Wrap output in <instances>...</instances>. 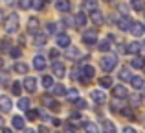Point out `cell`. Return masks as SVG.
Instances as JSON below:
<instances>
[{"mask_svg": "<svg viewBox=\"0 0 145 133\" xmlns=\"http://www.w3.org/2000/svg\"><path fill=\"white\" fill-rule=\"evenodd\" d=\"M4 30H6L7 33H15V32L18 30V15H17V13L7 15L6 22H4Z\"/></svg>", "mask_w": 145, "mask_h": 133, "instance_id": "obj_1", "label": "cell"}, {"mask_svg": "<svg viewBox=\"0 0 145 133\" xmlns=\"http://www.w3.org/2000/svg\"><path fill=\"white\" fill-rule=\"evenodd\" d=\"M116 63H118V59L114 58V56H105V58H101V68L105 72H110L116 67Z\"/></svg>", "mask_w": 145, "mask_h": 133, "instance_id": "obj_2", "label": "cell"}, {"mask_svg": "<svg viewBox=\"0 0 145 133\" xmlns=\"http://www.w3.org/2000/svg\"><path fill=\"white\" fill-rule=\"evenodd\" d=\"M83 41H85L86 44H96L97 43V32L96 30H86V32L83 33Z\"/></svg>", "mask_w": 145, "mask_h": 133, "instance_id": "obj_3", "label": "cell"}, {"mask_svg": "<svg viewBox=\"0 0 145 133\" xmlns=\"http://www.w3.org/2000/svg\"><path fill=\"white\" fill-rule=\"evenodd\" d=\"M55 41H57V46H61V48H68L72 44V39L68 33H59Z\"/></svg>", "mask_w": 145, "mask_h": 133, "instance_id": "obj_4", "label": "cell"}, {"mask_svg": "<svg viewBox=\"0 0 145 133\" xmlns=\"http://www.w3.org/2000/svg\"><path fill=\"white\" fill-rule=\"evenodd\" d=\"M97 9V0H85L83 2V13H94Z\"/></svg>", "mask_w": 145, "mask_h": 133, "instance_id": "obj_5", "label": "cell"}, {"mask_svg": "<svg viewBox=\"0 0 145 133\" xmlns=\"http://www.w3.org/2000/svg\"><path fill=\"white\" fill-rule=\"evenodd\" d=\"M112 94H114V98H127L129 96V91L125 89L123 85H116L112 89Z\"/></svg>", "mask_w": 145, "mask_h": 133, "instance_id": "obj_6", "label": "cell"}, {"mask_svg": "<svg viewBox=\"0 0 145 133\" xmlns=\"http://www.w3.org/2000/svg\"><path fill=\"white\" fill-rule=\"evenodd\" d=\"M55 6H57V11L61 13H68L70 11V0H55Z\"/></svg>", "mask_w": 145, "mask_h": 133, "instance_id": "obj_7", "label": "cell"}, {"mask_svg": "<svg viewBox=\"0 0 145 133\" xmlns=\"http://www.w3.org/2000/svg\"><path fill=\"white\" fill-rule=\"evenodd\" d=\"M94 72H96V70H94V67L85 65V67H83V78H81V81H83V83H86V81H88V79L94 76Z\"/></svg>", "mask_w": 145, "mask_h": 133, "instance_id": "obj_8", "label": "cell"}, {"mask_svg": "<svg viewBox=\"0 0 145 133\" xmlns=\"http://www.w3.org/2000/svg\"><path fill=\"white\" fill-rule=\"evenodd\" d=\"M129 32L132 33V35L140 37L143 33V24H140V22H131V28H129Z\"/></svg>", "mask_w": 145, "mask_h": 133, "instance_id": "obj_9", "label": "cell"}, {"mask_svg": "<svg viewBox=\"0 0 145 133\" xmlns=\"http://www.w3.org/2000/svg\"><path fill=\"white\" fill-rule=\"evenodd\" d=\"M118 28L123 30V32H129V28H131V19L129 17H120L118 19Z\"/></svg>", "mask_w": 145, "mask_h": 133, "instance_id": "obj_10", "label": "cell"}, {"mask_svg": "<svg viewBox=\"0 0 145 133\" xmlns=\"http://www.w3.org/2000/svg\"><path fill=\"white\" fill-rule=\"evenodd\" d=\"M33 67H35L37 70H44V68H46V59H44L42 56H35V59H33Z\"/></svg>", "mask_w": 145, "mask_h": 133, "instance_id": "obj_11", "label": "cell"}, {"mask_svg": "<svg viewBox=\"0 0 145 133\" xmlns=\"http://www.w3.org/2000/svg\"><path fill=\"white\" fill-rule=\"evenodd\" d=\"M0 109H2L4 113L11 111V100H9V96H0Z\"/></svg>", "mask_w": 145, "mask_h": 133, "instance_id": "obj_12", "label": "cell"}, {"mask_svg": "<svg viewBox=\"0 0 145 133\" xmlns=\"http://www.w3.org/2000/svg\"><path fill=\"white\" fill-rule=\"evenodd\" d=\"M64 72H66V70H64V65L61 61H55V63H53V74H55L57 78H63Z\"/></svg>", "mask_w": 145, "mask_h": 133, "instance_id": "obj_13", "label": "cell"}, {"mask_svg": "<svg viewBox=\"0 0 145 133\" xmlns=\"http://www.w3.org/2000/svg\"><path fill=\"white\" fill-rule=\"evenodd\" d=\"M74 24L77 26V28H85V26H86V15L85 13H77V15H75Z\"/></svg>", "mask_w": 145, "mask_h": 133, "instance_id": "obj_14", "label": "cell"}, {"mask_svg": "<svg viewBox=\"0 0 145 133\" xmlns=\"http://www.w3.org/2000/svg\"><path fill=\"white\" fill-rule=\"evenodd\" d=\"M37 30H39V21H37L35 17H31V19L28 21V32L35 35V33H37Z\"/></svg>", "mask_w": 145, "mask_h": 133, "instance_id": "obj_15", "label": "cell"}, {"mask_svg": "<svg viewBox=\"0 0 145 133\" xmlns=\"http://www.w3.org/2000/svg\"><path fill=\"white\" fill-rule=\"evenodd\" d=\"M24 87L29 91V93L37 91V81H35V78H31V76H29V78H26V79H24Z\"/></svg>", "mask_w": 145, "mask_h": 133, "instance_id": "obj_16", "label": "cell"}, {"mask_svg": "<svg viewBox=\"0 0 145 133\" xmlns=\"http://www.w3.org/2000/svg\"><path fill=\"white\" fill-rule=\"evenodd\" d=\"M92 98L97 102V104H105L106 102V94L103 91H92Z\"/></svg>", "mask_w": 145, "mask_h": 133, "instance_id": "obj_17", "label": "cell"}, {"mask_svg": "<svg viewBox=\"0 0 145 133\" xmlns=\"http://www.w3.org/2000/svg\"><path fill=\"white\" fill-rule=\"evenodd\" d=\"M40 102H42V105H46V107H52V109L57 107V104H55V100H53V96H48V94H44V96L40 98Z\"/></svg>", "mask_w": 145, "mask_h": 133, "instance_id": "obj_18", "label": "cell"}, {"mask_svg": "<svg viewBox=\"0 0 145 133\" xmlns=\"http://www.w3.org/2000/svg\"><path fill=\"white\" fill-rule=\"evenodd\" d=\"M131 85L134 87V89H143L145 81H143V78H140V76H132L131 78Z\"/></svg>", "mask_w": 145, "mask_h": 133, "instance_id": "obj_19", "label": "cell"}, {"mask_svg": "<svg viewBox=\"0 0 145 133\" xmlns=\"http://www.w3.org/2000/svg\"><path fill=\"white\" fill-rule=\"evenodd\" d=\"M50 89H52V93L55 94V96H64V94H66V89H64V85H52Z\"/></svg>", "mask_w": 145, "mask_h": 133, "instance_id": "obj_20", "label": "cell"}, {"mask_svg": "<svg viewBox=\"0 0 145 133\" xmlns=\"http://www.w3.org/2000/svg\"><path fill=\"white\" fill-rule=\"evenodd\" d=\"M11 122H13V128L15 130H22V128H24V118H22V116H13V118H11Z\"/></svg>", "mask_w": 145, "mask_h": 133, "instance_id": "obj_21", "label": "cell"}, {"mask_svg": "<svg viewBox=\"0 0 145 133\" xmlns=\"http://www.w3.org/2000/svg\"><path fill=\"white\" fill-rule=\"evenodd\" d=\"M103 21H105V17H103V13H99V11L96 9V11H94V13H92V22H94V24H103Z\"/></svg>", "mask_w": 145, "mask_h": 133, "instance_id": "obj_22", "label": "cell"}, {"mask_svg": "<svg viewBox=\"0 0 145 133\" xmlns=\"http://www.w3.org/2000/svg\"><path fill=\"white\" fill-rule=\"evenodd\" d=\"M131 65L134 67V68H143V67H145V59L140 58V56H136V58L131 61Z\"/></svg>", "mask_w": 145, "mask_h": 133, "instance_id": "obj_23", "label": "cell"}, {"mask_svg": "<svg viewBox=\"0 0 145 133\" xmlns=\"http://www.w3.org/2000/svg\"><path fill=\"white\" fill-rule=\"evenodd\" d=\"M13 70L17 72V74H26V72H28V65H24V63H15Z\"/></svg>", "mask_w": 145, "mask_h": 133, "instance_id": "obj_24", "label": "cell"}, {"mask_svg": "<svg viewBox=\"0 0 145 133\" xmlns=\"http://www.w3.org/2000/svg\"><path fill=\"white\" fill-rule=\"evenodd\" d=\"M33 43H35V46H42V44H46V35H42V33H35Z\"/></svg>", "mask_w": 145, "mask_h": 133, "instance_id": "obj_25", "label": "cell"}, {"mask_svg": "<svg viewBox=\"0 0 145 133\" xmlns=\"http://www.w3.org/2000/svg\"><path fill=\"white\" fill-rule=\"evenodd\" d=\"M99 85H101L103 89H108V87H112V78H110V76L101 78V79H99Z\"/></svg>", "mask_w": 145, "mask_h": 133, "instance_id": "obj_26", "label": "cell"}, {"mask_svg": "<svg viewBox=\"0 0 145 133\" xmlns=\"http://www.w3.org/2000/svg\"><path fill=\"white\" fill-rule=\"evenodd\" d=\"M85 130H86V133H101V131H99V128H97V124H94V122L85 124Z\"/></svg>", "mask_w": 145, "mask_h": 133, "instance_id": "obj_27", "label": "cell"}, {"mask_svg": "<svg viewBox=\"0 0 145 133\" xmlns=\"http://www.w3.org/2000/svg\"><path fill=\"white\" fill-rule=\"evenodd\" d=\"M127 52H129V54H138V52H140V43H136V41H134V43H129Z\"/></svg>", "mask_w": 145, "mask_h": 133, "instance_id": "obj_28", "label": "cell"}, {"mask_svg": "<svg viewBox=\"0 0 145 133\" xmlns=\"http://www.w3.org/2000/svg\"><path fill=\"white\" fill-rule=\"evenodd\" d=\"M29 104H31V102H29L28 98H20V100H18V109L28 111V109H29Z\"/></svg>", "mask_w": 145, "mask_h": 133, "instance_id": "obj_29", "label": "cell"}, {"mask_svg": "<svg viewBox=\"0 0 145 133\" xmlns=\"http://www.w3.org/2000/svg\"><path fill=\"white\" fill-rule=\"evenodd\" d=\"M66 56H68V58H79V56H81V52H79L77 50V48H74V46H68L66 48Z\"/></svg>", "mask_w": 145, "mask_h": 133, "instance_id": "obj_30", "label": "cell"}, {"mask_svg": "<svg viewBox=\"0 0 145 133\" xmlns=\"http://www.w3.org/2000/svg\"><path fill=\"white\" fill-rule=\"evenodd\" d=\"M11 93L15 94V96H18V94L22 93V85L18 81H15V83H11Z\"/></svg>", "mask_w": 145, "mask_h": 133, "instance_id": "obj_31", "label": "cell"}, {"mask_svg": "<svg viewBox=\"0 0 145 133\" xmlns=\"http://www.w3.org/2000/svg\"><path fill=\"white\" fill-rule=\"evenodd\" d=\"M120 78L123 79V81H131L132 76L129 74V68H121V70H120Z\"/></svg>", "mask_w": 145, "mask_h": 133, "instance_id": "obj_32", "label": "cell"}, {"mask_svg": "<svg viewBox=\"0 0 145 133\" xmlns=\"http://www.w3.org/2000/svg\"><path fill=\"white\" fill-rule=\"evenodd\" d=\"M105 133H118L116 126H114L110 120H106V122H105Z\"/></svg>", "mask_w": 145, "mask_h": 133, "instance_id": "obj_33", "label": "cell"}, {"mask_svg": "<svg viewBox=\"0 0 145 133\" xmlns=\"http://www.w3.org/2000/svg\"><path fill=\"white\" fill-rule=\"evenodd\" d=\"M31 7L39 11V9H42V7H44V2H42V0H31Z\"/></svg>", "mask_w": 145, "mask_h": 133, "instance_id": "obj_34", "label": "cell"}, {"mask_svg": "<svg viewBox=\"0 0 145 133\" xmlns=\"http://www.w3.org/2000/svg\"><path fill=\"white\" fill-rule=\"evenodd\" d=\"M132 7H134L136 11H143L145 9V6H143L142 0H134V2H132Z\"/></svg>", "mask_w": 145, "mask_h": 133, "instance_id": "obj_35", "label": "cell"}, {"mask_svg": "<svg viewBox=\"0 0 145 133\" xmlns=\"http://www.w3.org/2000/svg\"><path fill=\"white\" fill-rule=\"evenodd\" d=\"M18 7H20V9H28V7H31V0H18Z\"/></svg>", "mask_w": 145, "mask_h": 133, "instance_id": "obj_36", "label": "cell"}, {"mask_svg": "<svg viewBox=\"0 0 145 133\" xmlns=\"http://www.w3.org/2000/svg\"><path fill=\"white\" fill-rule=\"evenodd\" d=\"M52 85H53V79L50 78V76H44V78H42V87H46V89H50Z\"/></svg>", "mask_w": 145, "mask_h": 133, "instance_id": "obj_37", "label": "cell"}, {"mask_svg": "<svg viewBox=\"0 0 145 133\" xmlns=\"http://www.w3.org/2000/svg\"><path fill=\"white\" fill-rule=\"evenodd\" d=\"M97 46H99L101 52H108L110 50V43H108V41H101V44H97Z\"/></svg>", "mask_w": 145, "mask_h": 133, "instance_id": "obj_38", "label": "cell"}, {"mask_svg": "<svg viewBox=\"0 0 145 133\" xmlns=\"http://www.w3.org/2000/svg\"><path fill=\"white\" fill-rule=\"evenodd\" d=\"M70 122L79 124V122H81V115H79V113H72V115H70Z\"/></svg>", "mask_w": 145, "mask_h": 133, "instance_id": "obj_39", "label": "cell"}, {"mask_svg": "<svg viewBox=\"0 0 145 133\" xmlns=\"http://www.w3.org/2000/svg\"><path fill=\"white\" fill-rule=\"evenodd\" d=\"M37 116H39V113L33 111V109H28V120H35Z\"/></svg>", "mask_w": 145, "mask_h": 133, "instance_id": "obj_40", "label": "cell"}, {"mask_svg": "<svg viewBox=\"0 0 145 133\" xmlns=\"http://www.w3.org/2000/svg\"><path fill=\"white\" fill-rule=\"evenodd\" d=\"M9 54H11V58H20V54H22V52L18 50V48H11V50H9Z\"/></svg>", "mask_w": 145, "mask_h": 133, "instance_id": "obj_41", "label": "cell"}, {"mask_svg": "<svg viewBox=\"0 0 145 133\" xmlns=\"http://www.w3.org/2000/svg\"><path fill=\"white\" fill-rule=\"evenodd\" d=\"M75 105H77L79 109H85V107H86V102L81 100V98H77V100H75Z\"/></svg>", "mask_w": 145, "mask_h": 133, "instance_id": "obj_42", "label": "cell"}, {"mask_svg": "<svg viewBox=\"0 0 145 133\" xmlns=\"http://www.w3.org/2000/svg\"><path fill=\"white\" fill-rule=\"evenodd\" d=\"M66 96L70 98V100H77V93H75V91H66Z\"/></svg>", "mask_w": 145, "mask_h": 133, "instance_id": "obj_43", "label": "cell"}, {"mask_svg": "<svg viewBox=\"0 0 145 133\" xmlns=\"http://www.w3.org/2000/svg\"><path fill=\"white\" fill-rule=\"evenodd\" d=\"M110 109H112V111H121V104H120V102H116V100H114V104L110 105Z\"/></svg>", "mask_w": 145, "mask_h": 133, "instance_id": "obj_44", "label": "cell"}, {"mask_svg": "<svg viewBox=\"0 0 145 133\" xmlns=\"http://www.w3.org/2000/svg\"><path fill=\"white\" fill-rule=\"evenodd\" d=\"M121 113H123L125 116H129L131 120H134V113H132V111H129V109H121Z\"/></svg>", "mask_w": 145, "mask_h": 133, "instance_id": "obj_45", "label": "cell"}, {"mask_svg": "<svg viewBox=\"0 0 145 133\" xmlns=\"http://www.w3.org/2000/svg\"><path fill=\"white\" fill-rule=\"evenodd\" d=\"M46 32L48 33H55V24H53V22H50V24L46 26Z\"/></svg>", "mask_w": 145, "mask_h": 133, "instance_id": "obj_46", "label": "cell"}, {"mask_svg": "<svg viewBox=\"0 0 145 133\" xmlns=\"http://www.w3.org/2000/svg\"><path fill=\"white\" fill-rule=\"evenodd\" d=\"M9 44H11L9 41H7V39H4V41H2V50H7V48H9ZM9 50H11V48H9Z\"/></svg>", "mask_w": 145, "mask_h": 133, "instance_id": "obj_47", "label": "cell"}, {"mask_svg": "<svg viewBox=\"0 0 145 133\" xmlns=\"http://www.w3.org/2000/svg\"><path fill=\"white\" fill-rule=\"evenodd\" d=\"M123 133H136V130H134V128H125V130H123Z\"/></svg>", "mask_w": 145, "mask_h": 133, "instance_id": "obj_48", "label": "cell"}, {"mask_svg": "<svg viewBox=\"0 0 145 133\" xmlns=\"http://www.w3.org/2000/svg\"><path fill=\"white\" fill-rule=\"evenodd\" d=\"M50 56H52L53 59H57V58H59V52H57V50H52V52H50Z\"/></svg>", "mask_w": 145, "mask_h": 133, "instance_id": "obj_49", "label": "cell"}, {"mask_svg": "<svg viewBox=\"0 0 145 133\" xmlns=\"http://www.w3.org/2000/svg\"><path fill=\"white\" fill-rule=\"evenodd\" d=\"M39 133H50V130H48V128H44V126H40L39 128Z\"/></svg>", "mask_w": 145, "mask_h": 133, "instance_id": "obj_50", "label": "cell"}, {"mask_svg": "<svg viewBox=\"0 0 145 133\" xmlns=\"http://www.w3.org/2000/svg\"><path fill=\"white\" fill-rule=\"evenodd\" d=\"M140 50L145 52V41H143V43H140Z\"/></svg>", "mask_w": 145, "mask_h": 133, "instance_id": "obj_51", "label": "cell"}, {"mask_svg": "<svg viewBox=\"0 0 145 133\" xmlns=\"http://www.w3.org/2000/svg\"><path fill=\"white\" fill-rule=\"evenodd\" d=\"M2 128H4V118L0 116V130H2Z\"/></svg>", "mask_w": 145, "mask_h": 133, "instance_id": "obj_52", "label": "cell"}, {"mask_svg": "<svg viewBox=\"0 0 145 133\" xmlns=\"http://www.w3.org/2000/svg\"><path fill=\"white\" fill-rule=\"evenodd\" d=\"M2 133H13L11 130H2Z\"/></svg>", "mask_w": 145, "mask_h": 133, "instance_id": "obj_53", "label": "cell"}, {"mask_svg": "<svg viewBox=\"0 0 145 133\" xmlns=\"http://www.w3.org/2000/svg\"><path fill=\"white\" fill-rule=\"evenodd\" d=\"M26 133H35V131H33V130H28V131H26Z\"/></svg>", "mask_w": 145, "mask_h": 133, "instance_id": "obj_54", "label": "cell"}, {"mask_svg": "<svg viewBox=\"0 0 145 133\" xmlns=\"http://www.w3.org/2000/svg\"><path fill=\"white\" fill-rule=\"evenodd\" d=\"M0 22H2V11H0Z\"/></svg>", "mask_w": 145, "mask_h": 133, "instance_id": "obj_55", "label": "cell"}, {"mask_svg": "<svg viewBox=\"0 0 145 133\" xmlns=\"http://www.w3.org/2000/svg\"><path fill=\"white\" fill-rule=\"evenodd\" d=\"M105 2H114V0H105Z\"/></svg>", "mask_w": 145, "mask_h": 133, "instance_id": "obj_56", "label": "cell"}, {"mask_svg": "<svg viewBox=\"0 0 145 133\" xmlns=\"http://www.w3.org/2000/svg\"><path fill=\"white\" fill-rule=\"evenodd\" d=\"M143 32H145V26H143Z\"/></svg>", "mask_w": 145, "mask_h": 133, "instance_id": "obj_57", "label": "cell"}, {"mask_svg": "<svg viewBox=\"0 0 145 133\" xmlns=\"http://www.w3.org/2000/svg\"><path fill=\"white\" fill-rule=\"evenodd\" d=\"M131 2H134V0H131Z\"/></svg>", "mask_w": 145, "mask_h": 133, "instance_id": "obj_58", "label": "cell"}, {"mask_svg": "<svg viewBox=\"0 0 145 133\" xmlns=\"http://www.w3.org/2000/svg\"><path fill=\"white\" fill-rule=\"evenodd\" d=\"M0 63H2V61H0Z\"/></svg>", "mask_w": 145, "mask_h": 133, "instance_id": "obj_59", "label": "cell"}]
</instances>
